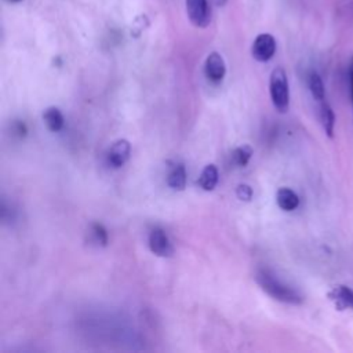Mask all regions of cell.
Returning a JSON list of instances; mask_svg holds the SVG:
<instances>
[{
  "label": "cell",
  "instance_id": "cell-1",
  "mask_svg": "<svg viewBox=\"0 0 353 353\" xmlns=\"http://www.w3.org/2000/svg\"><path fill=\"white\" fill-rule=\"evenodd\" d=\"M256 281L263 291H266L272 298L277 301L292 305H298L302 302V296L294 288L280 281L277 277H274L273 273L268 270H259L256 273Z\"/></svg>",
  "mask_w": 353,
  "mask_h": 353
},
{
  "label": "cell",
  "instance_id": "cell-2",
  "mask_svg": "<svg viewBox=\"0 0 353 353\" xmlns=\"http://www.w3.org/2000/svg\"><path fill=\"white\" fill-rule=\"evenodd\" d=\"M269 91L274 108L281 113L287 112L290 105V90L287 74L283 68L273 69L269 81Z\"/></svg>",
  "mask_w": 353,
  "mask_h": 353
},
{
  "label": "cell",
  "instance_id": "cell-3",
  "mask_svg": "<svg viewBox=\"0 0 353 353\" xmlns=\"http://www.w3.org/2000/svg\"><path fill=\"white\" fill-rule=\"evenodd\" d=\"M190 22L197 28H205L211 21V11L207 0H185Z\"/></svg>",
  "mask_w": 353,
  "mask_h": 353
},
{
  "label": "cell",
  "instance_id": "cell-4",
  "mask_svg": "<svg viewBox=\"0 0 353 353\" xmlns=\"http://www.w3.org/2000/svg\"><path fill=\"white\" fill-rule=\"evenodd\" d=\"M274 52H276V40L272 34L261 33L255 37L251 47V54L256 61L268 62L269 59H272Z\"/></svg>",
  "mask_w": 353,
  "mask_h": 353
},
{
  "label": "cell",
  "instance_id": "cell-5",
  "mask_svg": "<svg viewBox=\"0 0 353 353\" xmlns=\"http://www.w3.org/2000/svg\"><path fill=\"white\" fill-rule=\"evenodd\" d=\"M149 248L157 256H170L172 254V244L163 229H153L149 234Z\"/></svg>",
  "mask_w": 353,
  "mask_h": 353
},
{
  "label": "cell",
  "instance_id": "cell-6",
  "mask_svg": "<svg viewBox=\"0 0 353 353\" xmlns=\"http://www.w3.org/2000/svg\"><path fill=\"white\" fill-rule=\"evenodd\" d=\"M204 73H205L207 79L214 83H218L225 77L226 66H225V61L221 54H218L215 51L208 54L205 63H204Z\"/></svg>",
  "mask_w": 353,
  "mask_h": 353
},
{
  "label": "cell",
  "instance_id": "cell-7",
  "mask_svg": "<svg viewBox=\"0 0 353 353\" xmlns=\"http://www.w3.org/2000/svg\"><path fill=\"white\" fill-rule=\"evenodd\" d=\"M131 153V145L127 139H119L116 141L112 148L108 152V163L109 165L117 168L121 167L130 157Z\"/></svg>",
  "mask_w": 353,
  "mask_h": 353
},
{
  "label": "cell",
  "instance_id": "cell-8",
  "mask_svg": "<svg viewBox=\"0 0 353 353\" xmlns=\"http://www.w3.org/2000/svg\"><path fill=\"white\" fill-rule=\"evenodd\" d=\"M328 298L335 305L336 310L353 309V290L346 285H335L331 288Z\"/></svg>",
  "mask_w": 353,
  "mask_h": 353
},
{
  "label": "cell",
  "instance_id": "cell-9",
  "mask_svg": "<svg viewBox=\"0 0 353 353\" xmlns=\"http://www.w3.org/2000/svg\"><path fill=\"white\" fill-rule=\"evenodd\" d=\"M276 201H277L279 207L284 211H292L299 205L298 194L288 188H281L277 190Z\"/></svg>",
  "mask_w": 353,
  "mask_h": 353
},
{
  "label": "cell",
  "instance_id": "cell-10",
  "mask_svg": "<svg viewBox=\"0 0 353 353\" xmlns=\"http://www.w3.org/2000/svg\"><path fill=\"white\" fill-rule=\"evenodd\" d=\"M43 120L50 131H59L63 127V116L58 108H48L43 113Z\"/></svg>",
  "mask_w": 353,
  "mask_h": 353
},
{
  "label": "cell",
  "instance_id": "cell-11",
  "mask_svg": "<svg viewBox=\"0 0 353 353\" xmlns=\"http://www.w3.org/2000/svg\"><path fill=\"white\" fill-rule=\"evenodd\" d=\"M167 183L175 190H182L186 185V171L182 164H175L167 176Z\"/></svg>",
  "mask_w": 353,
  "mask_h": 353
},
{
  "label": "cell",
  "instance_id": "cell-12",
  "mask_svg": "<svg viewBox=\"0 0 353 353\" xmlns=\"http://www.w3.org/2000/svg\"><path fill=\"white\" fill-rule=\"evenodd\" d=\"M218 182V170L214 164H208L203 168L199 176V185L204 190H212Z\"/></svg>",
  "mask_w": 353,
  "mask_h": 353
},
{
  "label": "cell",
  "instance_id": "cell-13",
  "mask_svg": "<svg viewBox=\"0 0 353 353\" xmlns=\"http://www.w3.org/2000/svg\"><path fill=\"white\" fill-rule=\"evenodd\" d=\"M320 119H321V124L323 128L325 131V134L332 138L334 135V125H335V114L332 112V109L330 108V105L323 103L320 108Z\"/></svg>",
  "mask_w": 353,
  "mask_h": 353
},
{
  "label": "cell",
  "instance_id": "cell-14",
  "mask_svg": "<svg viewBox=\"0 0 353 353\" xmlns=\"http://www.w3.org/2000/svg\"><path fill=\"white\" fill-rule=\"evenodd\" d=\"M309 88H310V92L313 95L314 99L317 101H323L324 99V84H323V80L321 77L317 74V73H312L310 77H309Z\"/></svg>",
  "mask_w": 353,
  "mask_h": 353
},
{
  "label": "cell",
  "instance_id": "cell-15",
  "mask_svg": "<svg viewBox=\"0 0 353 353\" xmlns=\"http://www.w3.org/2000/svg\"><path fill=\"white\" fill-rule=\"evenodd\" d=\"M251 156H252V149L248 145H243V146L237 148L233 152V161L237 165H243L244 167L250 161Z\"/></svg>",
  "mask_w": 353,
  "mask_h": 353
},
{
  "label": "cell",
  "instance_id": "cell-16",
  "mask_svg": "<svg viewBox=\"0 0 353 353\" xmlns=\"http://www.w3.org/2000/svg\"><path fill=\"white\" fill-rule=\"evenodd\" d=\"M91 233L94 237V241L101 244V245H106L108 243V233L105 230V228L101 223H92L91 225Z\"/></svg>",
  "mask_w": 353,
  "mask_h": 353
},
{
  "label": "cell",
  "instance_id": "cell-17",
  "mask_svg": "<svg viewBox=\"0 0 353 353\" xmlns=\"http://www.w3.org/2000/svg\"><path fill=\"white\" fill-rule=\"evenodd\" d=\"M236 194H237V197H239L240 200L248 201V200H251V197H252V189H251V186H248V185H245V183H241V185L237 186Z\"/></svg>",
  "mask_w": 353,
  "mask_h": 353
},
{
  "label": "cell",
  "instance_id": "cell-18",
  "mask_svg": "<svg viewBox=\"0 0 353 353\" xmlns=\"http://www.w3.org/2000/svg\"><path fill=\"white\" fill-rule=\"evenodd\" d=\"M349 77H350V85H352V103H353V57L350 59V66H349Z\"/></svg>",
  "mask_w": 353,
  "mask_h": 353
},
{
  "label": "cell",
  "instance_id": "cell-19",
  "mask_svg": "<svg viewBox=\"0 0 353 353\" xmlns=\"http://www.w3.org/2000/svg\"><path fill=\"white\" fill-rule=\"evenodd\" d=\"M8 3H19V1H22V0H7Z\"/></svg>",
  "mask_w": 353,
  "mask_h": 353
}]
</instances>
